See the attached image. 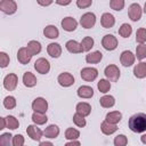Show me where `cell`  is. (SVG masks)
Returning <instances> with one entry per match:
<instances>
[{"instance_id": "1", "label": "cell", "mask_w": 146, "mask_h": 146, "mask_svg": "<svg viewBox=\"0 0 146 146\" xmlns=\"http://www.w3.org/2000/svg\"><path fill=\"white\" fill-rule=\"evenodd\" d=\"M129 129L132 132L141 133L146 131V114L145 113H136L130 116L128 122Z\"/></svg>"}, {"instance_id": "2", "label": "cell", "mask_w": 146, "mask_h": 146, "mask_svg": "<svg viewBox=\"0 0 146 146\" xmlns=\"http://www.w3.org/2000/svg\"><path fill=\"white\" fill-rule=\"evenodd\" d=\"M104 74H105L106 79L110 80L111 82H116V81L119 80L121 73H120V70H119V67H117L116 65L110 64V65H107V66L105 67Z\"/></svg>"}, {"instance_id": "3", "label": "cell", "mask_w": 146, "mask_h": 146, "mask_svg": "<svg viewBox=\"0 0 146 146\" xmlns=\"http://www.w3.org/2000/svg\"><path fill=\"white\" fill-rule=\"evenodd\" d=\"M128 15L132 22H138L143 15V8L140 7L139 3H136V2L131 3L129 6V9H128Z\"/></svg>"}, {"instance_id": "4", "label": "cell", "mask_w": 146, "mask_h": 146, "mask_svg": "<svg viewBox=\"0 0 146 146\" xmlns=\"http://www.w3.org/2000/svg\"><path fill=\"white\" fill-rule=\"evenodd\" d=\"M102 46L104 49L112 51V50L116 49V47H117V39L113 34H106L102 39Z\"/></svg>"}, {"instance_id": "5", "label": "cell", "mask_w": 146, "mask_h": 146, "mask_svg": "<svg viewBox=\"0 0 146 146\" xmlns=\"http://www.w3.org/2000/svg\"><path fill=\"white\" fill-rule=\"evenodd\" d=\"M18 82V76L15 73H9L3 78V88L8 91H13L16 89Z\"/></svg>"}, {"instance_id": "6", "label": "cell", "mask_w": 146, "mask_h": 146, "mask_svg": "<svg viewBox=\"0 0 146 146\" xmlns=\"http://www.w3.org/2000/svg\"><path fill=\"white\" fill-rule=\"evenodd\" d=\"M0 9L6 15H13L17 10V3L14 0H1Z\"/></svg>"}, {"instance_id": "7", "label": "cell", "mask_w": 146, "mask_h": 146, "mask_svg": "<svg viewBox=\"0 0 146 146\" xmlns=\"http://www.w3.org/2000/svg\"><path fill=\"white\" fill-rule=\"evenodd\" d=\"M80 24L84 29H91V27H94L95 24H96V15L94 13H90V11L83 14L81 16V18H80Z\"/></svg>"}, {"instance_id": "8", "label": "cell", "mask_w": 146, "mask_h": 146, "mask_svg": "<svg viewBox=\"0 0 146 146\" xmlns=\"http://www.w3.org/2000/svg\"><path fill=\"white\" fill-rule=\"evenodd\" d=\"M32 110L38 113H46L48 110V102L43 97H36L32 102Z\"/></svg>"}, {"instance_id": "9", "label": "cell", "mask_w": 146, "mask_h": 146, "mask_svg": "<svg viewBox=\"0 0 146 146\" xmlns=\"http://www.w3.org/2000/svg\"><path fill=\"white\" fill-rule=\"evenodd\" d=\"M34 68L40 74H47L50 71V63L43 57L38 58L35 60V63H34Z\"/></svg>"}, {"instance_id": "10", "label": "cell", "mask_w": 146, "mask_h": 146, "mask_svg": "<svg viewBox=\"0 0 146 146\" xmlns=\"http://www.w3.org/2000/svg\"><path fill=\"white\" fill-rule=\"evenodd\" d=\"M80 75L81 78L84 80V81H88V82H91V81H95L98 76V71L97 68L95 67H84L81 70L80 72Z\"/></svg>"}, {"instance_id": "11", "label": "cell", "mask_w": 146, "mask_h": 146, "mask_svg": "<svg viewBox=\"0 0 146 146\" xmlns=\"http://www.w3.org/2000/svg\"><path fill=\"white\" fill-rule=\"evenodd\" d=\"M135 60H136V55H133L132 51H130V50H124V51L121 52L120 62H121V64H122L124 67L132 66V65L135 64Z\"/></svg>"}, {"instance_id": "12", "label": "cell", "mask_w": 146, "mask_h": 146, "mask_svg": "<svg viewBox=\"0 0 146 146\" xmlns=\"http://www.w3.org/2000/svg\"><path fill=\"white\" fill-rule=\"evenodd\" d=\"M57 82L59 83V86H62L64 88H67V87H71V86L74 84V76L68 72H63L58 75Z\"/></svg>"}, {"instance_id": "13", "label": "cell", "mask_w": 146, "mask_h": 146, "mask_svg": "<svg viewBox=\"0 0 146 146\" xmlns=\"http://www.w3.org/2000/svg\"><path fill=\"white\" fill-rule=\"evenodd\" d=\"M60 25H62V27H63L64 31H66V32H73L78 27V22L73 17L67 16V17H65V18L62 19Z\"/></svg>"}, {"instance_id": "14", "label": "cell", "mask_w": 146, "mask_h": 146, "mask_svg": "<svg viewBox=\"0 0 146 146\" xmlns=\"http://www.w3.org/2000/svg\"><path fill=\"white\" fill-rule=\"evenodd\" d=\"M31 58H32V54L29 51V49L26 47H22L18 49L17 51V60L23 64V65H26L31 62Z\"/></svg>"}, {"instance_id": "15", "label": "cell", "mask_w": 146, "mask_h": 146, "mask_svg": "<svg viewBox=\"0 0 146 146\" xmlns=\"http://www.w3.org/2000/svg\"><path fill=\"white\" fill-rule=\"evenodd\" d=\"M26 132H27V136H29L32 140H34V141H40V139H41V137H42V135H43V132L40 130V128L36 127V124H31V125H29V127L26 128Z\"/></svg>"}, {"instance_id": "16", "label": "cell", "mask_w": 146, "mask_h": 146, "mask_svg": "<svg viewBox=\"0 0 146 146\" xmlns=\"http://www.w3.org/2000/svg\"><path fill=\"white\" fill-rule=\"evenodd\" d=\"M65 48H66L67 51L71 52V54H80V52H83L81 42H78V41H75V40H68V41L65 43Z\"/></svg>"}, {"instance_id": "17", "label": "cell", "mask_w": 146, "mask_h": 146, "mask_svg": "<svg viewBox=\"0 0 146 146\" xmlns=\"http://www.w3.org/2000/svg\"><path fill=\"white\" fill-rule=\"evenodd\" d=\"M100 24L104 29H111L115 24V18L112 14L110 13H104L100 17Z\"/></svg>"}, {"instance_id": "18", "label": "cell", "mask_w": 146, "mask_h": 146, "mask_svg": "<svg viewBox=\"0 0 146 146\" xmlns=\"http://www.w3.org/2000/svg\"><path fill=\"white\" fill-rule=\"evenodd\" d=\"M47 52L52 58H58L62 55V47L57 42H51L47 47Z\"/></svg>"}, {"instance_id": "19", "label": "cell", "mask_w": 146, "mask_h": 146, "mask_svg": "<svg viewBox=\"0 0 146 146\" xmlns=\"http://www.w3.org/2000/svg\"><path fill=\"white\" fill-rule=\"evenodd\" d=\"M100 130H102V132H103L104 135L110 136V135H113V133L117 130V125L105 120V121H103L102 124H100Z\"/></svg>"}, {"instance_id": "20", "label": "cell", "mask_w": 146, "mask_h": 146, "mask_svg": "<svg viewBox=\"0 0 146 146\" xmlns=\"http://www.w3.org/2000/svg\"><path fill=\"white\" fill-rule=\"evenodd\" d=\"M78 96L80 98H84V99H88V98H91L94 96V89L89 86H81L78 88V91H76Z\"/></svg>"}, {"instance_id": "21", "label": "cell", "mask_w": 146, "mask_h": 146, "mask_svg": "<svg viewBox=\"0 0 146 146\" xmlns=\"http://www.w3.org/2000/svg\"><path fill=\"white\" fill-rule=\"evenodd\" d=\"M43 35L48 39H57L59 36V31L55 25H47L43 29Z\"/></svg>"}, {"instance_id": "22", "label": "cell", "mask_w": 146, "mask_h": 146, "mask_svg": "<svg viewBox=\"0 0 146 146\" xmlns=\"http://www.w3.org/2000/svg\"><path fill=\"white\" fill-rule=\"evenodd\" d=\"M43 135H44L46 138H50V139H54V138L58 137V135H59V128H58V125H56V124H49L44 129Z\"/></svg>"}, {"instance_id": "23", "label": "cell", "mask_w": 146, "mask_h": 146, "mask_svg": "<svg viewBox=\"0 0 146 146\" xmlns=\"http://www.w3.org/2000/svg\"><path fill=\"white\" fill-rule=\"evenodd\" d=\"M36 82H38V80H36V78H35V75H34L33 73H31V72H25V73L23 74V83H24L25 87L32 88V87H34V86L36 84Z\"/></svg>"}, {"instance_id": "24", "label": "cell", "mask_w": 146, "mask_h": 146, "mask_svg": "<svg viewBox=\"0 0 146 146\" xmlns=\"http://www.w3.org/2000/svg\"><path fill=\"white\" fill-rule=\"evenodd\" d=\"M75 111H76L78 113H80L81 115H83V116H88V115L91 113V106H90L89 103L81 102V103H78V104H76Z\"/></svg>"}, {"instance_id": "25", "label": "cell", "mask_w": 146, "mask_h": 146, "mask_svg": "<svg viewBox=\"0 0 146 146\" xmlns=\"http://www.w3.org/2000/svg\"><path fill=\"white\" fill-rule=\"evenodd\" d=\"M133 75L137 79H144L146 78V63L140 62L133 67Z\"/></svg>"}, {"instance_id": "26", "label": "cell", "mask_w": 146, "mask_h": 146, "mask_svg": "<svg viewBox=\"0 0 146 146\" xmlns=\"http://www.w3.org/2000/svg\"><path fill=\"white\" fill-rule=\"evenodd\" d=\"M102 58H103V54L98 50L89 52L88 55H86V62L88 64H97L102 60Z\"/></svg>"}, {"instance_id": "27", "label": "cell", "mask_w": 146, "mask_h": 146, "mask_svg": "<svg viewBox=\"0 0 146 146\" xmlns=\"http://www.w3.org/2000/svg\"><path fill=\"white\" fill-rule=\"evenodd\" d=\"M99 104L104 108H111L115 105V98L111 95H105L99 99Z\"/></svg>"}, {"instance_id": "28", "label": "cell", "mask_w": 146, "mask_h": 146, "mask_svg": "<svg viewBox=\"0 0 146 146\" xmlns=\"http://www.w3.org/2000/svg\"><path fill=\"white\" fill-rule=\"evenodd\" d=\"M121 119H122V114H121V112H119V111L108 112V113L106 114V117H105L106 121H108V122H111V123H114V124H117V123L121 121Z\"/></svg>"}, {"instance_id": "29", "label": "cell", "mask_w": 146, "mask_h": 146, "mask_svg": "<svg viewBox=\"0 0 146 146\" xmlns=\"http://www.w3.org/2000/svg\"><path fill=\"white\" fill-rule=\"evenodd\" d=\"M26 48H27V49H29V51L32 54V56H34V55L40 54V51H41V43H40L39 41L31 40V41H29V42H27Z\"/></svg>"}, {"instance_id": "30", "label": "cell", "mask_w": 146, "mask_h": 146, "mask_svg": "<svg viewBox=\"0 0 146 146\" xmlns=\"http://www.w3.org/2000/svg\"><path fill=\"white\" fill-rule=\"evenodd\" d=\"M32 121L34 124L36 125H42L44 123H47L48 121V117L46 115V113H38V112H34L32 114Z\"/></svg>"}, {"instance_id": "31", "label": "cell", "mask_w": 146, "mask_h": 146, "mask_svg": "<svg viewBox=\"0 0 146 146\" xmlns=\"http://www.w3.org/2000/svg\"><path fill=\"white\" fill-rule=\"evenodd\" d=\"M97 88L102 94H107L111 89V81L107 79H100L97 83Z\"/></svg>"}, {"instance_id": "32", "label": "cell", "mask_w": 146, "mask_h": 146, "mask_svg": "<svg viewBox=\"0 0 146 146\" xmlns=\"http://www.w3.org/2000/svg\"><path fill=\"white\" fill-rule=\"evenodd\" d=\"M5 119H6V128H8L10 130H16L19 127V122L15 116L7 115Z\"/></svg>"}, {"instance_id": "33", "label": "cell", "mask_w": 146, "mask_h": 146, "mask_svg": "<svg viewBox=\"0 0 146 146\" xmlns=\"http://www.w3.org/2000/svg\"><path fill=\"white\" fill-rule=\"evenodd\" d=\"M131 33H132V27H131V25L128 24V23H123V24L120 26V29H119V34H120L122 38H129V36L131 35Z\"/></svg>"}, {"instance_id": "34", "label": "cell", "mask_w": 146, "mask_h": 146, "mask_svg": "<svg viewBox=\"0 0 146 146\" xmlns=\"http://www.w3.org/2000/svg\"><path fill=\"white\" fill-rule=\"evenodd\" d=\"M80 137V131L75 128H67L65 131V138L67 140H73V139H78Z\"/></svg>"}, {"instance_id": "35", "label": "cell", "mask_w": 146, "mask_h": 146, "mask_svg": "<svg viewBox=\"0 0 146 146\" xmlns=\"http://www.w3.org/2000/svg\"><path fill=\"white\" fill-rule=\"evenodd\" d=\"M94 43H95V41H94V39L91 36H84L82 39V41H81V46H82L83 51L91 50V48L94 47Z\"/></svg>"}, {"instance_id": "36", "label": "cell", "mask_w": 146, "mask_h": 146, "mask_svg": "<svg viewBox=\"0 0 146 146\" xmlns=\"http://www.w3.org/2000/svg\"><path fill=\"white\" fill-rule=\"evenodd\" d=\"M86 116H83V115H81L80 113H75L74 115H73V122H74V124L76 125V127H79V128H83V127H86V124H87V122H86V119H84Z\"/></svg>"}, {"instance_id": "37", "label": "cell", "mask_w": 146, "mask_h": 146, "mask_svg": "<svg viewBox=\"0 0 146 146\" xmlns=\"http://www.w3.org/2000/svg\"><path fill=\"white\" fill-rule=\"evenodd\" d=\"M136 42L137 43H145L146 42V29L140 27L136 32Z\"/></svg>"}, {"instance_id": "38", "label": "cell", "mask_w": 146, "mask_h": 146, "mask_svg": "<svg viewBox=\"0 0 146 146\" xmlns=\"http://www.w3.org/2000/svg\"><path fill=\"white\" fill-rule=\"evenodd\" d=\"M136 57L139 60H143L144 58H146V44L145 43H140L139 46H137V48H136Z\"/></svg>"}, {"instance_id": "39", "label": "cell", "mask_w": 146, "mask_h": 146, "mask_svg": "<svg viewBox=\"0 0 146 146\" xmlns=\"http://www.w3.org/2000/svg\"><path fill=\"white\" fill-rule=\"evenodd\" d=\"M3 106L7 110H13L16 107V99L13 96H7L3 99Z\"/></svg>"}, {"instance_id": "40", "label": "cell", "mask_w": 146, "mask_h": 146, "mask_svg": "<svg viewBox=\"0 0 146 146\" xmlns=\"http://www.w3.org/2000/svg\"><path fill=\"white\" fill-rule=\"evenodd\" d=\"M0 144L3 146H9L13 144V136L10 132H5L0 136Z\"/></svg>"}, {"instance_id": "41", "label": "cell", "mask_w": 146, "mask_h": 146, "mask_svg": "<svg viewBox=\"0 0 146 146\" xmlns=\"http://www.w3.org/2000/svg\"><path fill=\"white\" fill-rule=\"evenodd\" d=\"M110 7L115 11H120L124 8V0H111Z\"/></svg>"}, {"instance_id": "42", "label": "cell", "mask_w": 146, "mask_h": 146, "mask_svg": "<svg viewBox=\"0 0 146 146\" xmlns=\"http://www.w3.org/2000/svg\"><path fill=\"white\" fill-rule=\"evenodd\" d=\"M113 143H114L115 146H125L128 144V138L124 135H117L114 138V141Z\"/></svg>"}, {"instance_id": "43", "label": "cell", "mask_w": 146, "mask_h": 146, "mask_svg": "<svg viewBox=\"0 0 146 146\" xmlns=\"http://www.w3.org/2000/svg\"><path fill=\"white\" fill-rule=\"evenodd\" d=\"M9 62H10L9 56H8L5 51H1V52H0V66H1L2 68H5V67L8 66Z\"/></svg>"}, {"instance_id": "44", "label": "cell", "mask_w": 146, "mask_h": 146, "mask_svg": "<svg viewBox=\"0 0 146 146\" xmlns=\"http://www.w3.org/2000/svg\"><path fill=\"white\" fill-rule=\"evenodd\" d=\"M24 143H25V140H24V137L22 135L17 133V135L13 136V145L14 146H23Z\"/></svg>"}, {"instance_id": "45", "label": "cell", "mask_w": 146, "mask_h": 146, "mask_svg": "<svg viewBox=\"0 0 146 146\" xmlns=\"http://www.w3.org/2000/svg\"><path fill=\"white\" fill-rule=\"evenodd\" d=\"M91 3H92V0H76V6L79 8H81V9L90 7Z\"/></svg>"}, {"instance_id": "46", "label": "cell", "mask_w": 146, "mask_h": 146, "mask_svg": "<svg viewBox=\"0 0 146 146\" xmlns=\"http://www.w3.org/2000/svg\"><path fill=\"white\" fill-rule=\"evenodd\" d=\"M52 1H54V0H36V2H38L40 6H42V7H48V6H50V5L52 3Z\"/></svg>"}, {"instance_id": "47", "label": "cell", "mask_w": 146, "mask_h": 146, "mask_svg": "<svg viewBox=\"0 0 146 146\" xmlns=\"http://www.w3.org/2000/svg\"><path fill=\"white\" fill-rule=\"evenodd\" d=\"M55 1L59 6H67V5H70L72 2V0H55Z\"/></svg>"}, {"instance_id": "48", "label": "cell", "mask_w": 146, "mask_h": 146, "mask_svg": "<svg viewBox=\"0 0 146 146\" xmlns=\"http://www.w3.org/2000/svg\"><path fill=\"white\" fill-rule=\"evenodd\" d=\"M66 146H71V145H80V141L79 140H76V139H73V140H68L66 144H65Z\"/></svg>"}, {"instance_id": "49", "label": "cell", "mask_w": 146, "mask_h": 146, "mask_svg": "<svg viewBox=\"0 0 146 146\" xmlns=\"http://www.w3.org/2000/svg\"><path fill=\"white\" fill-rule=\"evenodd\" d=\"M6 128V119L0 117V130H3Z\"/></svg>"}, {"instance_id": "50", "label": "cell", "mask_w": 146, "mask_h": 146, "mask_svg": "<svg viewBox=\"0 0 146 146\" xmlns=\"http://www.w3.org/2000/svg\"><path fill=\"white\" fill-rule=\"evenodd\" d=\"M46 145L52 146V143L51 141H40V146H46Z\"/></svg>"}, {"instance_id": "51", "label": "cell", "mask_w": 146, "mask_h": 146, "mask_svg": "<svg viewBox=\"0 0 146 146\" xmlns=\"http://www.w3.org/2000/svg\"><path fill=\"white\" fill-rule=\"evenodd\" d=\"M140 140H141V143H143V144H145V145H146V133H145V135H143V136L140 137Z\"/></svg>"}, {"instance_id": "52", "label": "cell", "mask_w": 146, "mask_h": 146, "mask_svg": "<svg viewBox=\"0 0 146 146\" xmlns=\"http://www.w3.org/2000/svg\"><path fill=\"white\" fill-rule=\"evenodd\" d=\"M143 11L146 14V2H145V5H144V8H143Z\"/></svg>"}]
</instances>
